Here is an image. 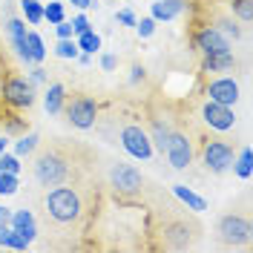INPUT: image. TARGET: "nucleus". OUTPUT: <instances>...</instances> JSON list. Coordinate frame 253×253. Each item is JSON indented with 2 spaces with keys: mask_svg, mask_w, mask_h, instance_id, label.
<instances>
[{
  "mask_svg": "<svg viewBox=\"0 0 253 253\" xmlns=\"http://www.w3.org/2000/svg\"><path fill=\"white\" fill-rule=\"evenodd\" d=\"M184 12V0H156L153 3V20H173V17H178Z\"/></svg>",
  "mask_w": 253,
  "mask_h": 253,
  "instance_id": "15",
  "label": "nucleus"
},
{
  "mask_svg": "<svg viewBox=\"0 0 253 253\" xmlns=\"http://www.w3.org/2000/svg\"><path fill=\"white\" fill-rule=\"evenodd\" d=\"M32 81H38V84H43V81H46V75H43V69H41V66H35V69H32Z\"/></svg>",
  "mask_w": 253,
  "mask_h": 253,
  "instance_id": "39",
  "label": "nucleus"
},
{
  "mask_svg": "<svg viewBox=\"0 0 253 253\" xmlns=\"http://www.w3.org/2000/svg\"><path fill=\"white\" fill-rule=\"evenodd\" d=\"M216 29H219L221 35H224V38L230 41V43L242 38V29H239V26L233 23V20H230V17H221V20H216Z\"/></svg>",
  "mask_w": 253,
  "mask_h": 253,
  "instance_id": "26",
  "label": "nucleus"
},
{
  "mask_svg": "<svg viewBox=\"0 0 253 253\" xmlns=\"http://www.w3.org/2000/svg\"><path fill=\"white\" fill-rule=\"evenodd\" d=\"M6 38H9V43H12V49H15V55L29 66L32 55H29V46H26V23H23L20 17L6 20Z\"/></svg>",
  "mask_w": 253,
  "mask_h": 253,
  "instance_id": "13",
  "label": "nucleus"
},
{
  "mask_svg": "<svg viewBox=\"0 0 253 253\" xmlns=\"http://www.w3.org/2000/svg\"><path fill=\"white\" fill-rule=\"evenodd\" d=\"M101 66H104L107 72H112V69L118 66V61H115V55H101Z\"/></svg>",
  "mask_w": 253,
  "mask_h": 253,
  "instance_id": "37",
  "label": "nucleus"
},
{
  "mask_svg": "<svg viewBox=\"0 0 253 253\" xmlns=\"http://www.w3.org/2000/svg\"><path fill=\"white\" fill-rule=\"evenodd\" d=\"M0 170H6V173H20V158L9 156V153L3 150V153H0Z\"/></svg>",
  "mask_w": 253,
  "mask_h": 253,
  "instance_id": "31",
  "label": "nucleus"
},
{
  "mask_svg": "<svg viewBox=\"0 0 253 253\" xmlns=\"http://www.w3.org/2000/svg\"><path fill=\"white\" fill-rule=\"evenodd\" d=\"M164 156L167 161L173 164L175 170H184L190 161H193V147H190V138L187 135H181V132H173L170 135V141L164 147Z\"/></svg>",
  "mask_w": 253,
  "mask_h": 253,
  "instance_id": "9",
  "label": "nucleus"
},
{
  "mask_svg": "<svg viewBox=\"0 0 253 253\" xmlns=\"http://www.w3.org/2000/svg\"><path fill=\"white\" fill-rule=\"evenodd\" d=\"M43 20H49V23H61V20H66L63 3H55V0H49L46 6H43Z\"/></svg>",
  "mask_w": 253,
  "mask_h": 253,
  "instance_id": "27",
  "label": "nucleus"
},
{
  "mask_svg": "<svg viewBox=\"0 0 253 253\" xmlns=\"http://www.w3.org/2000/svg\"><path fill=\"white\" fill-rule=\"evenodd\" d=\"M173 193L178 196V199H181V202H184V205L190 207V210H193V213H202V210H207V202L202 199V196H199V193H193V190H190L187 184H175Z\"/></svg>",
  "mask_w": 253,
  "mask_h": 253,
  "instance_id": "18",
  "label": "nucleus"
},
{
  "mask_svg": "<svg viewBox=\"0 0 253 253\" xmlns=\"http://www.w3.org/2000/svg\"><path fill=\"white\" fill-rule=\"evenodd\" d=\"M9 219H12V210H9V207H3V205H0V224H3V221L9 224Z\"/></svg>",
  "mask_w": 253,
  "mask_h": 253,
  "instance_id": "40",
  "label": "nucleus"
},
{
  "mask_svg": "<svg viewBox=\"0 0 253 253\" xmlns=\"http://www.w3.org/2000/svg\"><path fill=\"white\" fill-rule=\"evenodd\" d=\"M150 141H153V150H158V153H164V147H167V141H170V135H173V129H170V124L167 121H161V118H153V126H150Z\"/></svg>",
  "mask_w": 253,
  "mask_h": 253,
  "instance_id": "16",
  "label": "nucleus"
},
{
  "mask_svg": "<svg viewBox=\"0 0 253 253\" xmlns=\"http://www.w3.org/2000/svg\"><path fill=\"white\" fill-rule=\"evenodd\" d=\"M202 115H205V124H210L213 129H219V132L233 129V124H236V112H233V107H224V104H216V101H207Z\"/></svg>",
  "mask_w": 253,
  "mask_h": 253,
  "instance_id": "11",
  "label": "nucleus"
},
{
  "mask_svg": "<svg viewBox=\"0 0 253 253\" xmlns=\"http://www.w3.org/2000/svg\"><path fill=\"white\" fill-rule=\"evenodd\" d=\"M236 175L239 178H245V181L253 175V153H251V147L242 150V156H239V161H236Z\"/></svg>",
  "mask_w": 253,
  "mask_h": 253,
  "instance_id": "24",
  "label": "nucleus"
},
{
  "mask_svg": "<svg viewBox=\"0 0 253 253\" xmlns=\"http://www.w3.org/2000/svg\"><path fill=\"white\" fill-rule=\"evenodd\" d=\"M26 46H29V55H32V63H41L46 58V46H43V38L38 32H26Z\"/></svg>",
  "mask_w": 253,
  "mask_h": 253,
  "instance_id": "22",
  "label": "nucleus"
},
{
  "mask_svg": "<svg viewBox=\"0 0 253 253\" xmlns=\"http://www.w3.org/2000/svg\"><path fill=\"white\" fill-rule=\"evenodd\" d=\"M3 98H6V104H12L17 110H29L35 104V86L23 75H9L3 81Z\"/></svg>",
  "mask_w": 253,
  "mask_h": 253,
  "instance_id": "4",
  "label": "nucleus"
},
{
  "mask_svg": "<svg viewBox=\"0 0 253 253\" xmlns=\"http://www.w3.org/2000/svg\"><path fill=\"white\" fill-rule=\"evenodd\" d=\"M78 49L81 52H86V55H95L98 49H101V35L98 32H92V29H86V32H81L78 35Z\"/></svg>",
  "mask_w": 253,
  "mask_h": 253,
  "instance_id": "21",
  "label": "nucleus"
},
{
  "mask_svg": "<svg viewBox=\"0 0 253 253\" xmlns=\"http://www.w3.org/2000/svg\"><path fill=\"white\" fill-rule=\"evenodd\" d=\"M78 43H75V41H72V38H61V41H58V46H55V55H58V58H63V61H69V58H78Z\"/></svg>",
  "mask_w": 253,
  "mask_h": 253,
  "instance_id": "25",
  "label": "nucleus"
},
{
  "mask_svg": "<svg viewBox=\"0 0 253 253\" xmlns=\"http://www.w3.org/2000/svg\"><path fill=\"white\" fill-rule=\"evenodd\" d=\"M66 3H72V6H78V9H89V6H95L92 0H66Z\"/></svg>",
  "mask_w": 253,
  "mask_h": 253,
  "instance_id": "41",
  "label": "nucleus"
},
{
  "mask_svg": "<svg viewBox=\"0 0 253 253\" xmlns=\"http://www.w3.org/2000/svg\"><path fill=\"white\" fill-rule=\"evenodd\" d=\"M32 170H35V178H38L41 187H58V184H63L69 178V161L61 153L49 150V153H41L35 158Z\"/></svg>",
  "mask_w": 253,
  "mask_h": 253,
  "instance_id": "2",
  "label": "nucleus"
},
{
  "mask_svg": "<svg viewBox=\"0 0 253 253\" xmlns=\"http://www.w3.org/2000/svg\"><path fill=\"white\" fill-rule=\"evenodd\" d=\"M9 224H12V230H17V233L26 239L29 245H32V239L38 236V227H35V216H32L29 210H15V213H12V219H9Z\"/></svg>",
  "mask_w": 253,
  "mask_h": 253,
  "instance_id": "14",
  "label": "nucleus"
},
{
  "mask_svg": "<svg viewBox=\"0 0 253 253\" xmlns=\"http://www.w3.org/2000/svg\"><path fill=\"white\" fill-rule=\"evenodd\" d=\"M141 78H144V66L135 63V66H132V75H129V84H138Z\"/></svg>",
  "mask_w": 253,
  "mask_h": 253,
  "instance_id": "38",
  "label": "nucleus"
},
{
  "mask_svg": "<svg viewBox=\"0 0 253 253\" xmlns=\"http://www.w3.org/2000/svg\"><path fill=\"white\" fill-rule=\"evenodd\" d=\"M135 32H138L141 38H150V35L156 32V20H153V17H141V20H135Z\"/></svg>",
  "mask_w": 253,
  "mask_h": 253,
  "instance_id": "33",
  "label": "nucleus"
},
{
  "mask_svg": "<svg viewBox=\"0 0 253 253\" xmlns=\"http://www.w3.org/2000/svg\"><path fill=\"white\" fill-rule=\"evenodd\" d=\"M35 147H38V135H35V132H29V135H23V138H20V141L15 144V156H17V158L29 156Z\"/></svg>",
  "mask_w": 253,
  "mask_h": 253,
  "instance_id": "29",
  "label": "nucleus"
},
{
  "mask_svg": "<svg viewBox=\"0 0 253 253\" xmlns=\"http://www.w3.org/2000/svg\"><path fill=\"white\" fill-rule=\"evenodd\" d=\"M164 242H167V248H173V251H184L190 245L187 224H173V227H167V230H164Z\"/></svg>",
  "mask_w": 253,
  "mask_h": 253,
  "instance_id": "17",
  "label": "nucleus"
},
{
  "mask_svg": "<svg viewBox=\"0 0 253 253\" xmlns=\"http://www.w3.org/2000/svg\"><path fill=\"white\" fill-rule=\"evenodd\" d=\"M66 115H69V124L78 126V129H89L95 126V118H98V104L92 98H75L69 107H66Z\"/></svg>",
  "mask_w": 253,
  "mask_h": 253,
  "instance_id": "8",
  "label": "nucleus"
},
{
  "mask_svg": "<svg viewBox=\"0 0 253 253\" xmlns=\"http://www.w3.org/2000/svg\"><path fill=\"white\" fill-rule=\"evenodd\" d=\"M3 150H6V138H0V153H3Z\"/></svg>",
  "mask_w": 253,
  "mask_h": 253,
  "instance_id": "42",
  "label": "nucleus"
},
{
  "mask_svg": "<svg viewBox=\"0 0 253 253\" xmlns=\"http://www.w3.org/2000/svg\"><path fill=\"white\" fill-rule=\"evenodd\" d=\"M202 158L210 173H227L233 167V147L227 141H207Z\"/></svg>",
  "mask_w": 253,
  "mask_h": 253,
  "instance_id": "7",
  "label": "nucleus"
},
{
  "mask_svg": "<svg viewBox=\"0 0 253 253\" xmlns=\"http://www.w3.org/2000/svg\"><path fill=\"white\" fill-rule=\"evenodd\" d=\"M41 3H43V0H41Z\"/></svg>",
  "mask_w": 253,
  "mask_h": 253,
  "instance_id": "43",
  "label": "nucleus"
},
{
  "mask_svg": "<svg viewBox=\"0 0 253 253\" xmlns=\"http://www.w3.org/2000/svg\"><path fill=\"white\" fill-rule=\"evenodd\" d=\"M121 144L132 158H141V161L153 158V141H150L147 129H141L138 124H126L121 129Z\"/></svg>",
  "mask_w": 253,
  "mask_h": 253,
  "instance_id": "6",
  "label": "nucleus"
},
{
  "mask_svg": "<svg viewBox=\"0 0 253 253\" xmlns=\"http://www.w3.org/2000/svg\"><path fill=\"white\" fill-rule=\"evenodd\" d=\"M86 29H92V26H89V20H86L84 15L72 17V32H75V35H81V32H86Z\"/></svg>",
  "mask_w": 253,
  "mask_h": 253,
  "instance_id": "35",
  "label": "nucleus"
},
{
  "mask_svg": "<svg viewBox=\"0 0 253 253\" xmlns=\"http://www.w3.org/2000/svg\"><path fill=\"white\" fill-rule=\"evenodd\" d=\"M115 20H118V23H121V26H135V20H138V17L132 15V12H129V9H121V12H118V15H115Z\"/></svg>",
  "mask_w": 253,
  "mask_h": 253,
  "instance_id": "34",
  "label": "nucleus"
},
{
  "mask_svg": "<svg viewBox=\"0 0 253 253\" xmlns=\"http://www.w3.org/2000/svg\"><path fill=\"white\" fill-rule=\"evenodd\" d=\"M17 193V173L0 170V196H15Z\"/></svg>",
  "mask_w": 253,
  "mask_h": 253,
  "instance_id": "28",
  "label": "nucleus"
},
{
  "mask_svg": "<svg viewBox=\"0 0 253 253\" xmlns=\"http://www.w3.org/2000/svg\"><path fill=\"white\" fill-rule=\"evenodd\" d=\"M233 66H236V61H233L230 52H224V55H205V69L207 72H230Z\"/></svg>",
  "mask_w": 253,
  "mask_h": 253,
  "instance_id": "20",
  "label": "nucleus"
},
{
  "mask_svg": "<svg viewBox=\"0 0 253 253\" xmlns=\"http://www.w3.org/2000/svg\"><path fill=\"white\" fill-rule=\"evenodd\" d=\"M3 248H12V251H26V248H29V242L20 236L17 230H9V233H6V239H3Z\"/></svg>",
  "mask_w": 253,
  "mask_h": 253,
  "instance_id": "30",
  "label": "nucleus"
},
{
  "mask_svg": "<svg viewBox=\"0 0 253 253\" xmlns=\"http://www.w3.org/2000/svg\"><path fill=\"white\" fill-rule=\"evenodd\" d=\"M233 12H236L245 23H251L253 20V6H251V0H233Z\"/></svg>",
  "mask_w": 253,
  "mask_h": 253,
  "instance_id": "32",
  "label": "nucleus"
},
{
  "mask_svg": "<svg viewBox=\"0 0 253 253\" xmlns=\"http://www.w3.org/2000/svg\"><path fill=\"white\" fill-rule=\"evenodd\" d=\"M20 9H23V17L29 20L32 26L43 20V3L41 0H20Z\"/></svg>",
  "mask_w": 253,
  "mask_h": 253,
  "instance_id": "23",
  "label": "nucleus"
},
{
  "mask_svg": "<svg viewBox=\"0 0 253 253\" xmlns=\"http://www.w3.org/2000/svg\"><path fill=\"white\" fill-rule=\"evenodd\" d=\"M196 46L202 55H224V52H230V41L216 26H205L196 35Z\"/></svg>",
  "mask_w": 253,
  "mask_h": 253,
  "instance_id": "10",
  "label": "nucleus"
},
{
  "mask_svg": "<svg viewBox=\"0 0 253 253\" xmlns=\"http://www.w3.org/2000/svg\"><path fill=\"white\" fill-rule=\"evenodd\" d=\"M110 184L118 196H135V193H141L144 178L132 164L118 161V164H112V170H110Z\"/></svg>",
  "mask_w": 253,
  "mask_h": 253,
  "instance_id": "3",
  "label": "nucleus"
},
{
  "mask_svg": "<svg viewBox=\"0 0 253 253\" xmlns=\"http://www.w3.org/2000/svg\"><path fill=\"white\" fill-rule=\"evenodd\" d=\"M55 29H58V38H72L75 32H72V20H61V23H55Z\"/></svg>",
  "mask_w": 253,
  "mask_h": 253,
  "instance_id": "36",
  "label": "nucleus"
},
{
  "mask_svg": "<svg viewBox=\"0 0 253 253\" xmlns=\"http://www.w3.org/2000/svg\"><path fill=\"white\" fill-rule=\"evenodd\" d=\"M251 221L245 216H236V213H227L219 219V239L224 245H248L251 242Z\"/></svg>",
  "mask_w": 253,
  "mask_h": 253,
  "instance_id": "5",
  "label": "nucleus"
},
{
  "mask_svg": "<svg viewBox=\"0 0 253 253\" xmlns=\"http://www.w3.org/2000/svg\"><path fill=\"white\" fill-rule=\"evenodd\" d=\"M207 101H216L224 107H233L239 101V84L233 78H216L207 84Z\"/></svg>",
  "mask_w": 253,
  "mask_h": 253,
  "instance_id": "12",
  "label": "nucleus"
},
{
  "mask_svg": "<svg viewBox=\"0 0 253 253\" xmlns=\"http://www.w3.org/2000/svg\"><path fill=\"white\" fill-rule=\"evenodd\" d=\"M63 95H66L63 84H52V86L46 89V95H43V104H46V112H49V115H58V112H61Z\"/></svg>",
  "mask_w": 253,
  "mask_h": 253,
  "instance_id": "19",
  "label": "nucleus"
},
{
  "mask_svg": "<svg viewBox=\"0 0 253 253\" xmlns=\"http://www.w3.org/2000/svg\"><path fill=\"white\" fill-rule=\"evenodd\" d=\"M43 207H46V216L52 221H58V224H69V221H75L81 216V210H84V202H81L78 190L72 187H52L46 193V199H43Z\"/></svg>",
  "mask_w": 253,
  "mask_h": 253,
  "instance_id": "1",
  "label": "nucleus"
}]
</instances>
